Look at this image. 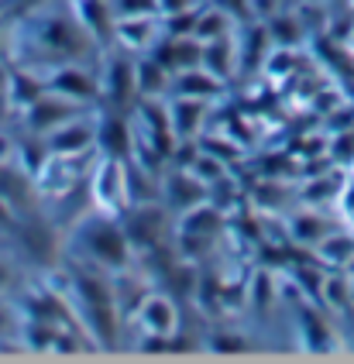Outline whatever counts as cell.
I'll list each match as a JSON object with an SVG mask.
<instances>
[{"mask_svg": "<svg viewBox=\"0 0 354 364\" xmlns=\"http://www.w3.org/2000/svg\"><path fill=\"white\" fill-rule=\"evenodd\" d=\"M162 4V18L166 14H179V11H193V7H203L207 0H159Z\"/></svg>", "mask_w": 354, "mask_h": 364, "instance_id": "28", "label": "cell"}, {"mask_svg": "<svg viewBox=\"0 0 354 364\" xmlns=\"http://www.w3.org/2000/svg\"><path fill=\"white\" fill-rule=\"evenodd\" d=\"M4 45H7V35H4V21H0V52H4Z\"/></svg>", "mask_w": 354, "mask_h": 364, "instance_id": "31", "label": "cell"}, {"mask_svg": "<svg viewBox=\"0 0 354 364\" xmlns=\"http://www.w3.org/2000/svg\"><path fill=\"white\" fill-rule=\"evenodd\" d=\"M52 155H83L97 148V107H90L83 114L63 121L59 127H52L48 134H42Z\"/></svg>", "mask_w": 354, "mask_h": 364, "instance_id": "8", "label": "cell"}, {"mask_svg": "<svg viewBox=\"0 0 354 364\" xmlns=\"http://www.w3.org/2000/svg\"><path fill=\"white\" fill-rule=\"evenodd\" d=\"M186 168H189V172H193V176H196L200 182H203L207 189H210V186H213L217 179H224V176L230 172V165L224 162V159H217L213 151H203V148L196 151V159H193Z\"/></svg>", "mask_w": 354, "mask_h": 364, "instance_id": "23", "label": "cell"}, {"mask_svg": "<svg viewBox=\"0 0 354 364\" xmlns=\"http://www.w3.org/2000/svg\"><path fill=\"white\" fill-rule=\"evenodd\" d=\"M299 320H303V333H310V337H306V347H310V350H323V347L331 344V330L320 323L310 309H303Z\"/></svg>", "mask_w": 354, "mask_h": 364, "instance_id": "26", "label": "cell"}, {"mask_svg": "<svg viewBox=\"0 0 354 364\" xmlns=\"http://www.w3.org/2000/svg\"><path fill=\"white\" fill-rule=\"evenodd\" d=\"M224 90H227V82L217 80L203 65L183 69V73H176L172 82H168V93H176V97H196V100H210V103L220 100Z\"/></svg>", "mask_w": 354, "mask_h": 364, "instance_id": "16", "label": "cell"}, {"mask_svg": "<svg viewBox=\"0 0 354 364\" xmlns=\"http://www.w3.org/2000/svg\"><path fill=\"white\" fill-rule=\"evenodd\" d=\"M162 38V14H141V18L114 21V45H121L134 55L151 52V45Z\"/></svg>", "mask_w": 354, "mask_h": 364, "instance_id": "13", "label": "cell"}, {"mask_svg": "<svg viewBox=\"0 0 354 364\" xmlns=\"http://www.w3.org/2000/svg\"><path fill=\"white\" fill-rule=\"evenodd\" d=\"M207 200V186L189 172L186 165H166L162 172V203H166L172 213H183L189 206Z\"/></svg>", "mask_w": 354, "mask_h": 364, "instance_id": "11", "label": "cell"}, {"mask_svg": "<svg viewBox=\"0 0 354 364\" xmlns=\"http://www.w3.org/2000/svg\"><path fill=\"white\" fill-rule=\"evenodd\" d=\"M97 151L110 159L131 162L134 151V124L127 110H100L97 107Z\"/></svg>", "mask_w": 354, "mask_h": 364, "instance_id": "10", "label": "cell"}, {"mask_svg": "<svg viewBox=\"0 0 354 364\" xmlns=\"http://www.w3.org/2000/svg\"><path fill=\"white\" fill-rule=\"evenodd\" d=\"M65 296L73 303V313L97 350L117 347L121 333V306L114 296V272L97 268L90 262H76L65 268Z\"/></svg>", "mask_w": 354, "mask_h": 364, "instance_id": "1", "label": "cell"}, {"mask_svg": "<svg viewBox=\"0 0 354 364\" xmlns=\"http://www.w3.org/2000/svg\"><path fill=\"white\" fill-rule=\"evenodd\" d=\"M11 323H14V309L0 299V337H4V330H7Z\"/></svg>", "mask_w": 354, "mask_h": 364, "instance_id": "30", "label": "cell"}, {"mask_svg": "<svg viewBox=\"0 0 354 364\" xmlns=\"http://www.w3.org/2000/svg\"><path fill=\"white\" fill-rule=\"evenodd\" d=\"M316 247H320V255H323V258L344 264L354 255V237H333V234H327V237L316 244Z\"/></svg>", "mask_w": 354, "mask_h": 364, "instance_id": "27", "label": "cell"}, {"mask_svg": "<svg viewBox=\"0 0 354 364\" xmlns=\"http://www.w3.org/2000/svg\"><path fill=\"white\" fill-rule=\"evenodd\" d=\"M289 234L296 244H320L331 234V223L320 220L316 213H296L289 220Z\"/></svg>", "mask_w": 354, "mask_h": 364, "instance_id": "22", "label": "cell"}, {"mask_svg": "<svg viewBox=\"0 0 354 364\" xmlns=\"http://www.w3.org/2000/svg\"><path fill=\"white\" fill-rule=\"evenodd\" d=\"M69 7H73V14L76 21L86 28V35L97 41L100 48L107 45H114V7H110V0H69Z\"/></svg>", "mask_w": 354, "mask_h": 364, "instance_id": "15", "label": "cell"}, {"mask_svg": "<svg viewBox=\"0 0 354 364\" xmlns=\"http://www.w3.org/2000/svg\"><path fill=\"white\" fill-rule=\"evenodd\" d=\"M200 65L210 69L217 80L230 82L234 76H241V52H237V31L234 35H224V38L203 41V55H200Z\"/></svg>", "mask_w": 354, "mask_h": 364, "instance_id": "17", "label": "cell"}, {"mask_svg": "<svg viewBox=\"0 0 354 364\" xmlns=\"http://www.w3.org/2000/svg\"><path fill=\"white\" fill-rule=\"evenodd\" d=\"M172 73L151 55H138V100H166Z\"/></svg>", "mask_w": 354, "mask_h": 364, "instance_id": "19", "label": "cell"}, {"mask_svg": "<svg viewBox=\"0 0 354 364\" xmlns=\"http://www.w3.org/2000/svg\"><path fill=\"white\" fill-rule=\"evenodd\" d=\"M265 24H269V35H272V41H275V48L299 45V41H303V31H306L303 18L292 14V11H279V14H272Z\"/></svg>", "mask_w": 354, "mask_h": 364, "instance_id": "21", "label": "cell"}, {"mask_svg": "<svg viewBox=\"0 0 354 364\" xmlns=\"http://www.w3.org/2000/svg\"><path fill=\"white\" fill-rule=\"evenodd\" d=\"M45 93V76L38 69H28V65H14L7 69V86H4V97H7V107L11 114H24V107Z\"/></svg>", "mask_w": 354, "mask_h": 364, "instance_id": "18", "label": "cell"}, {"mask_svg": "<svg viewBox=\"0 0 354 364\" xmlns=\"http://www.w3.org/2000/svg\"><path fill=\"white\" fill-rule=\"evenodd\" d=\"M114 18H141V14H162L159 0H110Z\"/></svg>", "mask_w": 354, "mask_h": 364, "instance_id": "25", "label": "cell"}, {"mask_svg": "<svg viewBox=\"0 0 354 364\" xmlns=\"http://www.w3.org/2000/svg\"><path fill=\"white\" fill-rule=\"evenodd\" d=\"M251 347V341L245 333H234V330H224V333H213L207 337V350L213 354H245Z\"/></svg>", "mask_w": 354, "mask_h": 364, "instance_id": "24", "label": "cell"}, {"mask_svg": "<svg viewBox=\"0 0 354 364\" xmlns=\"http://www.w3.org/2000/svg\"><path fill=\"white\" fill-rule=\"evenodd\" d=\"M237 24L241 21L230 18L224 7H217V4H203L200 7V18H196V28H193V35L200 41H213V38H224V35H234L237 31Z\"/></svg>", "mask_w": 354, "mask_h": 364, "instance_id": "20", "label": "cell"}, {"mask_svg": "<svg viewBox=\"0 0 354 364\" xmlns=\"http://www.w3.org/2000/svg\"><path fill=\"white\" fill-rule=\"evenodd\" d=\"M83 110H90V107L69 100V97H63V93H55V90L45 86L42 97H35V100L24 107L21 121H24V131H31V134H48L52 127H59L63 121L83 114Z\"/></svg>", "mask_w": 354, "mask_h": 364, "instance_id": "9", "label": "cell"}, {"mask_svg": "<svg viewBox=\"0 0 354 364\" xmlns=\"http://www.w3.org/2000/svg\"><path fill=\"white\" fill-rule=\"evenodd\" d=\"M138 103V55L114 45L100 62V110H127Z\"/></svg>", "mask_w": 354, "mask_h": 364, "instance_id": "4", "label": "cell"}, {"mask_svg": "<svg viewBox=\"0 0 354 364\" xmlns=\"http://www.w3.org/2000/svg\"><path fill=\"white\" fill-rule=\"evenodd\" d=\"M69 244H73V255L80 262H90L97 268H107V272H121V268L138 264V251L127 241L121 217H107V213L90 210L76 220Z\"/></svg>", "mask_w": 354, "mask_h": 364, "instance_id": "2", "label": "cell"}, {"mask_svg": "<svg viewBox=\"0 0 354 364\" xmlns=\"http://www.w3.org/2000/svg\"><path fill=\"white\" fill-rule=\"evenodd\" d=\"M172 217V210H168L166 203H134V206H127V213L121 217L127 230V241L134 244V251H138V258H145L151 251H162L172 244V234H176V223L168 220Z\"/></svg>", "mask_w": 354, "mask_h": 364, "instance_id": "5", "label": "cell"}, {"mask_svg": "<svg viewBox=\"0 0 354 364\" xmlns=\"http://www.w3.org/2000/svg\"><path fill=\"white\" fill-rule=\"evenodd\" d=\"M11 237L21 244L24 251L35 258V262L48 264L55 255H59V237L52 230V223H45L42 217H31V213H21L18 227L11 230Z\"/></svg>", "mask_w": 354, "mask_h": 364, "instance_id": "12", "label": "cell"}, {"mask_svg": "<svg viewBox=\"0 0 354 364\" xmlns=\"http://www.w3.org/2000/svg\"><path fill=\"white\" fill-rule=\"evenodd\" d=\"M42 76L48 90L83 103V107H100V69H93L86 62H59V65L45 69Z\"/></svg>", "mask_w": 354, "mask_h": 364, "instance_id": "6", "label": "cell"}, {"mask_svg": "<svg viewBox=\"0 0 354 364\" xmlns=\"http://www.w3.org/2000/svg\"><path fill=\"white\" fill-rule=\"evenodd\" d=\"M11 282H14V264L0 255V292H4V289H11Z\"/></svg>", "mask_w": 354, "mask_h": 364, "instance_id": "29", "label": "cell"}, {"mask_svg": "<svg viewBox=\"0 0 354 364\" xmlns=\"http://www.w3.org/2000/svg\"><path fill=\"white\" fill-rule=\"evenodd\" d=\"M210 100H196V97H176L168 93L166 97V110H168V124L176 131V138H200L203 134V124L210 117Z\"/></svg>", "mask_w": 354, "mask_h": 364, "instance_id": "14", "label": "cell"}, {"mask_svg": "<svg viewBox=\"0 0 354 364\" xmlns=\"http://www.w3.org/2000/svg\"><path fill=\"white\" fill-rule=\"evenodd\" d=\"M134 323L141 326V341L176 337L183 330V313L176 306V296L172 292H148L134 313Z\"/></svg>", "mask_w": 354, "mask_h": 364, "instance_id": "7", "label": "cell"}, {"mask_svg": "<svg viewBox=\"0 0 354 364\" xmlns=\"http://www.w3.org/2000/svg\"><path fill=\"white\" fill-rule=\"evenodd\" d=\"M86 203H90V210H97V213L124 217L127 206H131V172H127L124 159L100 155V159L93 162L90 179H86Z\"/></svg>", "mask_w": 354, "mask_h": 364, "instance_id": "3", "label": "cell"}]
</instances>
